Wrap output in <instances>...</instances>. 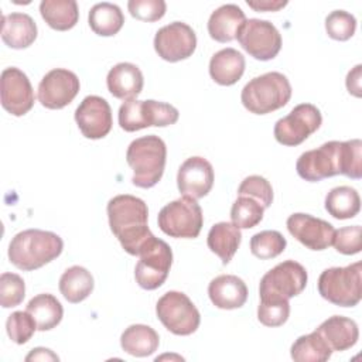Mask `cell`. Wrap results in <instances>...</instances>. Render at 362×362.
Listing matches in <instances>:
<instances>
[{"mask_svg": "<svg viewBox=\"0 0 362 362\" xmlns=\"http://www.w3.org/2000/svg\"><path fill=\"white\" fill-rule=\"evenodd\" d=\"M147 216L146 202L134 195H116L107 202L110 230L129 255L137 256L153 236L147 226Z\"/></svg>", "mask_w": 362, "mask_h": 362, "instance_id": "1", "label": "cell"}, {"mask_svg": "<svg viewBox=\"0 0 362 362\" xmlns=\"http://www.w3.org/2000/svg\"><path fill=\"white\" fill-rule=\"evenodd\" d=\"M64 249L62 239L49 230L18 232L8 245V259L20 270L31 272L57 259Z\"/></svg>", "mask_w": 362, "mask_h": 362, "instance_id": "2", "label": "cell"}, {"mask_svg": "<svg viewBox=\"0 0 362 362\" xmlns=\"http://www.w3.org/2000/svg\"><path fill=\"white\" fill-rule=\"evenodd\" d=\"M167 147L163 139L148 134L133 140L126 151V161L133 170L132 182L140 188L154 187L163 177Z\"/></svg>", "mask_w": 362, "mask_h": 362, "instance_id": "3", "label": "cell"}, {"mask_svg": "<svg viewBox=\"0 0 362 362\" xmlns=\"http://www.w3.org/2000/svg\"><path fill=\"white\" fill-rule=\"evenodd\" d=\"M290 98L291 85L280 72H267L250 79L240 93L243 106L255 115L272 113L286 106Z\"/></svg>", "mask_w": 362, "mask_h": 362, "instance_id": "4", "label": "cell"}, {"mask_svg": "<svg viewBox=\"0 0 362 362\" xmlns=\"http://www.w3.org/2000/svg\"><path fill=\"white\" fill-rule=\"evenodd\" d=\"M362 263L325 269L318 279V293L339 307H355L362 298Z\"/></svg>", "mask_w": 362, "mask_h": 362, "instance_id": "5", "label": "cell"}, {"mask_svg": "<svg viewBox=\"0 0 362 362\" xmlns=\"http://www.w3.org/2000/svg\"><path fill=\"white\" fill-rule=\"evenodd\" d=\"M158 228L171 238L194 239L204 225V215L197 199L182 195L158 212Z\"/></svg>", "mask_w": 362, "mask_h": 362, "instance_id": "6", "label": "cell"}, {"mask_svg": "<svg viewBox=\"0 0 362 362\" xmlns=\"http://www.w3.org/2000/svg\"><path fill=\"white\" fill-rule=\"evenodd\" d=\"M178 110L164 102L130 99L119 107V124L126 132H136L150 126L164 127L178 120Z\"/></svg>", "mask_w": 362, "mask_h": 362, "instance_id": "7", "label": "cell"}, {"mask_svg": "<svg viewBox=\"0 0 362 362\" xmlns=\"http://www.w3.org/2000/svg\"><path fill=\"white\" fill-rule=\"evenodd\" d=\"M137 256L140 257L134 269L137 284L144 290L158 288L165 281L173 264L171 247L153 235Z\"/></svg>", "mask_w": 362, "mask_h": 362, "instance_id": "8", "label": "cell"}, {"mask_svg": "<svg viewBox=\"0 0 362 362\" xmlns=\"http://www.w3.org/2000/svg\"><path fill=\"white\" fill-rule=\"evenodd\" d=\"M156 313L161 324L175 335H191L199 327L201 315L189 297L181 291H167L157 304Z\"/></svg>", "mask_w": 362, "mask_h": 362, "instance_id": "9", "label": "cell"}, {"mask_svg": "<svg viewBox=\"0 0 362 362\" xmlns=\"http://www.w3.org/2000/svg\"><path fill=\"white\" fill-rule=\"evenodd\" d=\"M308 274L303 264L284 260L270 269L260 280V297H277L290 300L298 296L307 286Z\"/></svg>", "mask_w": 362, "mask_h": 362, "instance_id": "10", "label": "cell"}, {"mask_svg": "<svg viewBox=\"0 0 362 362\" xmlns=\"http://www.w3.org/2000/svg\"><path fill=\"white\" fill-rule=\"evenodd\" d=\"M322 123L321 112L311 103H301L279 119L274 124V137L283 146H298L317 132Z\"/></svg>", "mask_w": 362, "mask_h": 362, "instance_id": "11", "label": "cell"}, {"mask_svg": "<svg viewBox=\"0 0 362 362\" xmlns=\"http://www.w3.org/2000/svg\"><path fill=\"white\" fill-rule=\"evenodd\" d=\"M236 40L250 57L259 61L273 59L281 48V35L267 20H246L240 27Z\"/></svg>", "mask_w": 362, "mask_h": 362, "instance_id": "12", "label": "cell"}, {"mask_svg": "<svg viewBox=\"0 0 362 362\" xmlns=\"http://www.w3.org/2000/svg\"><path fill=\"white\" fill-rule=\"evenodd\" d=\"M297 174L310 182L341 174V141H328L303 153L296 163Z\"/></svg>", "mask_w": 362, "mask_h": 362, "instance_id": "13", "label": "cell"}, {"mask_svg": "<svg viewBox=\"0 0 362 362\" xmlns=\"http://www.w3.org/2000/svg\"><path fill=\"white\" fill-rule=\"evenodd\" d=\"M197 48L195 31L185 23L174 21L161 27L154 37V49L160 58L178 62L189 58Z\"/></svg>", "mask_w": 362, "mask_h": 362, "instance_id": "14", "label": "cell"}, {"mask_svg": "<svg viewBox=\"0 0 362 362\" xmlns=\"http://www.w3.org/2000/svg\"><path fill=\"white\" fill-rule=\"evenodd\" d=\"M81 88L78 76L64 68L51 69L38 85V100L47 109H62L69 105Z\"/></svg>", "mask_w": 362, "mask_h": 362, "instance_id": "15", "label": "cell"}, {"mask_svg": "<svg viewBox=\"0 0 362 362\" xmlns=\"http://www.w3.org/2000/svg\"><path fill=\"white\" fill-rule=\"evenodd\" d=\"M1 106L13 116H23L34 106V90L28 76L18 68L10 66L0 78Z\"/></svg>", "mask_w": 362, "mask_h": 362, "instance_id": "16", "label": "cell"}, {"mask_svg": "<svg viewBox=\"0 0 362 362\" xmlns=\"http://www.w3.org/2000/svg\"><path fill=\"white\" fill-rule=\"evenodd\" d=\"M286 225L290 235L311 250H324L332 245L335 229L324 219L297 212L287 218Z\"/></svg>", "mask_w": 362, "mask_h": 362, "instance_id": "17", "label": "cell"}, {"mask_svg": "<svg viewBox=\"0 0 362 362\" xmlns=\"http://www.w3.org/2000/svg\"><path fill=\"white\" fill-rule=\"evenodd\" d=\"M75 122L86 139H102L112 129V109L103 98L86 96L75 110Z\"/></svg>", "mask_w": 362, "mask_h": 362, "instance_id": "18", "label": "cell"}, {"mask_svg": "<svg viewBox=\"0 0 362 362\" xmlns=\"http://www.w3.org/2000/svg\"><path fill=\"white\" fill-rule=\"evenodd\" d=\"M214 168L212 164L199 156L187 158L177 174V185L182 195L194 199L208 195L214 185Z\"/></svg>", "mask_w": 362, "mask_h": 362, "instance_id": "19", "label": "cell"}, {"mask_svg": "<svg viewBox=\"0 0 362 362\" xmlns=\"http://www.w3.org/2000/svg\"><path fill=\"white\" fill-rule=\"evenodd\" d=\"M208 296L212 304L222 310L240 308L247 300L245 281L235 274H221L211 280Z\"/></svg>", "mask_w": 362, "mask_h": 362, "instance_id": "20", "label": "cell"}, {"mask_svg": "<svg viewBox=\"0 0 362 362\" xmlns=\"http://www.w3.org/2000/svg\"><path fill=\"white\" fill-rule=\"evenodd\" d=\"M109 92L122 100L136 99L143 89V74L137 65L130 62H120L110 68L106 78Z\"/></svg>", "mask_w": 362, "mask_h": 362, "instance_id": "21", "label": "cell"}, {"mask_svg": "<svg viewBox=\"0 0 362 362\" xmlns=\"http://www.w3.org/2000/svg\"><path fill=\"white\" fill-rule=\"evenodd\" d=\"M246 16L236 4H223L218 7L208 20V33L218 42H229L236 38Z\"/></svg>", "mask_w": 362, "mask_h": 362, "instance_id": "22", "label": "cell"}, {"mask_svg": "<svg viewBox=\"0 0 362 362\" xmlns=\"http://www.w3.org/2000/svg\"><path fill=\"white\" fill-rule=\"evenodd\" d=\"M332 351H346L359 338V329L354 320L342 315H332L315 329Z\"/></svg>", "mask_w": 362, "mask_h": 362, "instance_id": "23", "label": "cell"}, {"mask_svg": "<svg viewBox=\"0 0 362 362\" xmlns=\"http://www.w3.org/2000/svg\"><path fill=\"white\" fill-rule=\"evenodd\" d=\"M245 65V57L238 49L223 48L212 55L209 61V75L216 83L230 86L242 78Z\"/></svg>", "mask_w": 362, "mask_h": 362, "instance_id": "24", "label": "cell"}, {"mask_svg": "<svg viewBox=\"0 0 362 362\" xmlns=\"http://www.w3.org/2000/svg\"><path fill=\"white\" fill-rule=\"evenodd\" d=\"M37 38V24L25 13H11L3 16L1 40L14 49L30 47Z\"/></svg>", "mask_w": 362, "mask_h": 362, "instance_id": "25", "label": "cell"}, {"mask_svg": "<svg viewBox=\"0 0 362 362\" xmlns=\"http://www.w3.org/2000/svg\"><path fill=\"white\" fill-rule=\"evenodd\" d=\"M242 240V233L238 226L232 222H218L215 223L206 238L208 247L211 252L218 255L223 264H228L233 255L236 253Z\"/></svg>", "mask_w": 362, "mask_h": 362, "instance_id": "26", "label": "cell"}, {"mask_svg": "<svg viewBox=\"0 0 362 362\" xmlns=\"http://www.w3.org/2000/svg\"><path fill=\"white\" fill-rule=\"evenodd\" d=\"M160 338L154 328L144 324H133L127 327L122 337L120 345L124 352L133 356H148L158 348Z\"/></svg>", "mask_w": 362, "mask_h": 362, "instance_id": "27", "label": "cell"}, {"mask_svg": "<svg viewBox=\"0 0 362 362\" xmlns=\"http://www.w3.org/2000/svg\"><path fill=\"white\" fill-rule=\"evenodd\" d=\"M40 13L45 23L57 31L71 30L79 18L75 0H42L40 3Z\"/></svg>", "mask_w": 362, "mask_h": 362, "instance_id": "28", "label": "cell"}, {"mask_svg": "<svg viewBox=\"0 0 362 362\" xmlns=\"http://www.w3.org/2000/svg\"><path fill=\"white\" fill-rule=\"evenodd\" d=\"M37 324L38 331H48L57 327L64 315L62 304L58 298L52 294L42 293L33 297L28 304L27 310Z\"/></svg>", "mask_w": 362, "mask_h": 362, "instance_id": "29", "label": "cell"}, {"mask_svg": "<svg viewBox=\"0 0 362 362\" xmlns=\"http://www.w3.org/2000/svg\"><path fill=\"white\" fill-rule=\"evenodd\" d=\"M93 277L82 266L66 269L59 279V291L64 298L72 304L83 301L93 290Z\"/></svg>", "mask_w": 362, "mask_h": 362, "instance_id": "30", "label": "cell"}, {"mask_svg": "<svg viewBox=\"0 0 362 362\" xmlns=\"http://www.w3.org/2000/svg\"><path fill=\"white\" fill-rule=\"evenodd\" d=\"M89 27L92 31L102 37H112L120 31L124 24V16L119 6L113 3L95 4L88 16Z\"/></svg>", "mask_w": 362, "mask_h": 362, "instance_id": "31", "label": "cell"}, {"mask_svg": "<svg viewBox=\"0 0 362 362\" xmlns=\"http://www.w3.org/2000/svg\"><path fill=\"white\" fill-rule=\"evenodd\" d=\"M325 209L337 219H351L361 211V198L355 188L341 185L332 188L325 197Z\"/></svg>", "mask_w": 362, "mask_h": 362, "instance_id": "32", "label": "cell"}, {"mask_svg": "<svg viewBox=\"0 0 362 362\" xmlns=\"http://www.w3.org/2000/svg\"><path fill=\"white\" fill-rule=\"evenodd\" d=\"M291 358L297 362H325L331 358L332 349L317 332L298 337L291 345Z\"/></svg>", "mask_w": 362, "mask_h": 362, "instance_id": "33", "label": "cell"}, {"mask_svg": "<svg viewBox=\"0 0 362 362\" xmlns=\"http://www.w3.org/2000/svg\"><path fill=\"white\" fill-rule=\"evenodd\" d=\"M264 208L250 197H238L230 208V219L239 229H249L260 223Z\"/></svg>", "mask_w": 362, "mask_h": 362, "instance_id": "34", "label": "cell"}, {"mask_svg": "<svg viewBox=\"0 0 362 362\" xmlns=\"http://www.w3.org/2000/svg\"><path fill=\"white\" fill-rule=\"evenodd\" d=\"M286 246L287 240L279 230H262L250 239V252L262 260L279 256Z\"/></svg>", "mask_w": 362, "mask_h": 362, "instance_id": "35", "label": "cell"}, {"mask_svg": "<svg viewBox=\"0 0 362 362\" xmlns=\"http://www.w3.org/2000/svg\"><path fill=\"white\" fill-rule=\"evenodd\" d=\"M290 315V304L286 298L260 297L257 320L266 327H280Z\"/></svg>", "mask_w": 362, "mask_h": 362, "instance_id": "36", "label": "cell"}, {"mask_svg": "<svg viewBox=\"0 0 362 362\" xmlns=\"http://www.w3.org/2000/svg\"><path fill=\"white\" fill-rule=\"evenodd\" d=\"M6 329L13 342L23 345L31 339L37 324L28 311H14L6 321Z\"/></svg>", "mask_w": 362, "mask_h": 362, "instance_id": "37", "label": "cell"}, {"mask_svg": "<svg viewBox=\"0 0 362 362\" xmlns=\"http://www.w3.org/2000/svg\"><path fill=\"white\" fill-rule=\"evenodd\" d=\"M341 174L354 180L362 177V141H341Z\"/></svg>", "mask_w": 362, "mask_h": 362, "instance_id": "38", "label": "cell"}, {"mask_svg": "<svg viewBox=\"0 0 362 362\" xmlns=\"http://www.w3.org/2000/svg\"><path fill=\"white\" fill-rule=\"evenodd\" d=\"M325 30L332 40L346 41L356 30V20L348 11L334 10L325 18Z\"/></svg>", "mask_w": 362, "mask_h": 362, "instance_id": "39", "label": "cell"}, {"mask_svg": "<svg viewBox=\"0 0 362 362\" xmlns=\"http://www.w3.org/2000/svg\"><path fill=\"white\" fill-rule=\"evenodd\" d=\"M238 195L256 199L264 209L269 208L273 202V188L270 182L260 175L246 177L238 188Z\"/></svg>", "mask_w": 362, "mask_h": 362, "instance_id": "40", "label": "cell"}, {"mask_svg": "<svg viewBox=\"0 0 362 362\" xmlns=\"http://www.w3.org/2000/svg\"><path fill=\"white\" fill-rule=\"evenodd\" d=\"M25 296L24 280L16 273H1L0 276V304L11 308L23 303Z\"/></svg>", "mask_w": 362, "mask_h": 362, "instance_id": "41", "label": "cell"}, {"mask_svg": "<svg viewBox=\"0 0 362 362\" xmlns=\"http://www.w3.org/2000/svg\"><path fill=\"white\" fill-rule=\"evenodd\" d=\"M362 229L359 225L354 226H345L334 233L332 245L337 252L342 255H356L362 249V240H361Z\"/></svg>", "mask_w": 362, "mask_h": 362, "instance_id": "42", "label": "cell"}, {"mask_svg": "<svg viewBox=\"0 0 362 362\" xmlns=\"http://www.w3.org/2000/svg\"><path fill=\"white\" fill-rule=\"evenodd\" d=\"M127 8L134 18L153 23L165 14L167 6L164 0H130Z\"/></svg>", "mask_w": 362, "mask_h": 362, "instance_id": "43", "label": "cell"}, {"mask_svg": "<svg viewBox=\"0 0 362 362\" xmlns=\"http://www.w3.org/2000/svg\"><path fill=\"white\" fill-rule=\"evenodd\" d=\"M361 65H356L352 71L348 72L346 75V88L348 92L352 93L354 96L359 98L361 96Z\"/></svg>", "mask_w": 362, "mask_h": 362, "instance_id": "44", "label": "cell"}, {"mask_svg": "<svg viewBox=\"0 0 362 362\" xmlns=\"http://www.w3.org/2000/svg\"><path fill=\"white\" fill-rule=\"evenodd\" d=\"M247 6L252 7L256 11H277L287 6V1H279V0H257V1H249Z\"/></svg>", "mask_w": 362, "mask_h": 362, "instance_id": "45", "label": "cell"}, {"mask_svg": "<svg viewBox=\"0 0 362 362\" xmlns=\"http://www.w3.org/2000/svg\"><path fill=\"white\" fill-rule=\"evenodd\" d=\"M25 361H59L58 355L47 348H34L25 356Z\"/></svg>", "mask_w": 362, "mask_h": 362, "instance_id": "46", "label": "cell"}]
</instances>
